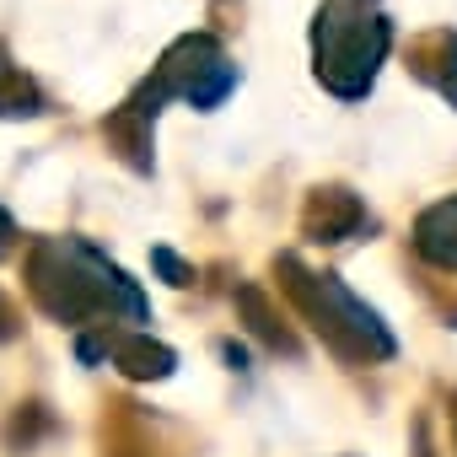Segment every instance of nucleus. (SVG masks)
Returning <instances> with one entry per match:
<instances>
[{
    "label": "nucleus",
    "mask_w": 457,
    "mask_h": 457,
    "mask_svg": "<svg viewBox=\"0 0 457 457\" xmlns=\"http://www.w3.org/2000/svg\"><path fill=\"white\" fill-rule=\"evenodd\" d=\"M28 296L44 318L87 328L97 318L145 323V291L87 237H38L28 253Z\"/></svg>",
    "instance_id": "1"
},
{
    "label": "nucleus",
    "mask_w": 457,
    "mask_h": 457,
    "mask_svg": "<svg viewBox=\"0 0 457 457\" xmlns=\"http://www.w3.org/2000/svg\"><path fill=\"white\" fill-rule=\"evenodd\" d=\"M275 275H280L286 296L296 302V312L312 323V334L334 355H345L355 366H371V361H393L398 355V339L387 334L382 312L366 307L334 270H307L296 253H280L275 259Z\"/></svg>",
    "instance_id": "2"
},
{
    "label": "nucleus",
    "mask_w": 457,
    "mask_h": 457,
    "mask_svg": "<svg viewBox=\"0 0 457 457\" xmlns=\"http://www.w3.org/2000/svg\"><path fill=\"white\" fill-rule=\"evenodd\" d=\"M393 22L377 0H323L312 17V76L339 97L361 103L377 87V71L387 65Z\"/></svg>",
    "instance_id": "3"
},
{
    "label": "nucleus",
    "mask_w": 457,
    "mask_h": 457,
    "mask_svg": "<svg viewBox=\"0 0 457 457\" xmlns=\"http://www.w3.org/2000/svg\"><path fill=\"white\" fill-rule=\"evenodd\" d=\"M237 81H243V71L232 65V54L215 44V33H183L178 44H167L156 71L124 97V108H135L151 124H156L162 103H172V97L199 108V113H210V108H220L226 97L237 92Z\"/></svg>",
    "instance_id": "4"
},
{
    "label": "nucleus",
    "mask_w": 457,
    "mask_h": 457,
    "mask_svg": "<svg viewBox=\"0 0 457 457\" xmlns=\"http://www.w3.org/2000/svg\"><path fill=\"white\" fill-rule=\"evenodd\" d=\"M76 355L87 366H97V361L119 366L129 382H167L178 371V350L172 345L151 339L145 328H119V323H87L76 334Z\"/></svg>",
    "instance_id": "5"
},
{
    "label": "nucleus",
    "mask_w": 457,
    "mask_h": 457,
    "mask_svg": "<svg viewBox=\"0 0 457 457\" xmlns=\"http://www.w3.org/2000/svg\"><path fill=\"white\" fill-rule=\"evenodd\" d=\"M371 226V215H366V204H361V194H350V188H312L307 194V204H302V237L307 243H350V237H361Z\"/></svg>",
    "instance_id": "6"
},
{
    "label": "nucleus",
    "mask_w": 457,
    "mask_h": 457,
    "mask_svg": "<svg viewBox=\"0 0 457 457\" xmlns=\"http://www.w3.org/2000/svg\"><path fill=\"white\" fill-rule=\"evenodd\" d=\"M409 71L441 97V103H452L457 108V33L452 28H436V33H425L414 49H409Z\"/></svg>",
    "instance_id": "7"
},
{
    "label": "nucleus",
    "mask_w": 457,
    "mask_h": 457,
    "mask_svg": "<svg viewBox=\"0 0 457 457\" xmlns=\"http://www.w3.org/2000/svg\"><path fill=\"white\" fill-rule=\"evenodd\" d=\"M414 253L436 270H457V194L436 199L414 220Z\"/></svg>",
    "instance_id": "8"
},
{
    "label": "nucleus",
    "mask_w": 457,
    "mask_h": 457,
    "mask_svg": "<svg viewBox=\"0 0 457 457\" xmlns=\"http://www.w3.org/2000/svg\"><path fill=\"white\" fill-rule=\"evenodd\" d=\"M103 135L113 140V151H119L135 172H151V167H156V124H151V119H140L135 108H124V103H119V108L103 119Z\"/></svg>",
    "instance_id": "9"
},
{
    "label": "nucleus",
    "mask_w": 457,
    "mask_h": 457,
    "mask_svg": "<svg viewBox=\"0 0 457 457\" xmlns=\"http://www.w3.org/2000/svg\"><path fill=\"white\" fill-rule=\"evenodd\" d=\"M237 312H243L248 334H253L264 350H275V355H296V334L280 323V312L270 307V291H264V286H237Z\"/></svg>",
    "instance_id": "10"
},
{
    "label": "nucleus",
    "mask_w": 457,
    "mask_h": 457,
    "mask_svg": "<svg viewBox=\"0 0 457 457\" xmlns=\"http://www.w3.org/2000/svg\"><path fill=\"white\" fill-rule=\"evenodd\" d=\"M38 113H44L38 81L12 60L6 44H0V119H38Z\"/></svg>",
    "instance_id": "11"
},
{
    "label": "nucleus",
    "mask_w": 457,
    "mask_h": 457,
    "mask_svg": "<svg viewBox=\"0 0 457 457\" xmlns=\"http://www.w3.org/2000/svg\"><path fill=\"white\" fill-rule=\"evenodd\" d=\"M151 264H156V275H162L167 286H178V291H183V286H194V264H183L172 248H151Z\"/></svg>",
    "instance_id": "12"
},
{
    "label": "nucleus",
    "mask_w": 457,
    "mask_h": 457,
    "mask_svg": "<svg viewBox=\"0 0 457 457\" xmlns=\"http://www.w3.org/2000/svg\"><path fill=\"white\" fill-rule=\"evenodd\" d=\"M17 243H22V232H17V220H12V210L0 204V259H12V253H17Z\"/></svg>",
    "instance_id": "13"
},
{
    "label": "nucleus",
    "mask_w": 457,
    "mask_h": 457,
    "mask_svg": "<svg viewBox=\"0 0 457 457\" xmlns=\"http://www.w3.org/2000/svg\"><path fill=\"white\" fill-rule=\"evenodd\" d=\"M0 339H17V307L0 296Z\"/></svg>",
    "instance_id": "14"
},
{
    "label": "nucleus",
    "mask_w": 457,
    "mask_h": 457,
    "mask_svg": "<svg viewBox=\"0 0 457 457\" xmlns=\"http://www.w3.org/2000/svg\"><path fill=\"white\" fill-rule=\"evenodd\" d=\"M220 355H226V361H232V371H243V366H248V355H243V350H237L232 339H226V345H220Z\"/></svg>",
    "instance_id": "15"
}]
</instances>
